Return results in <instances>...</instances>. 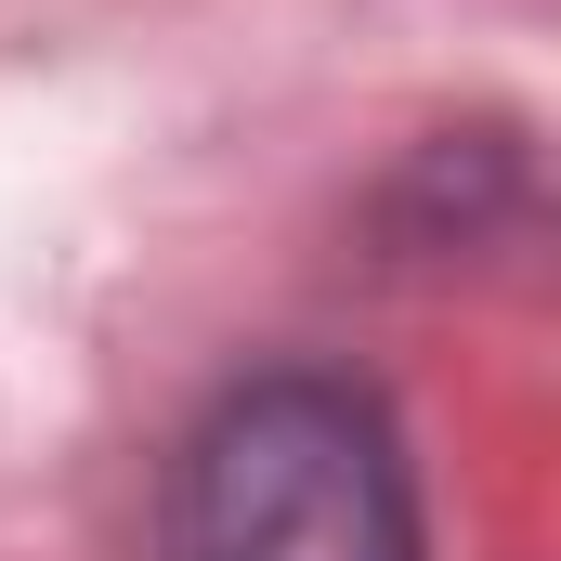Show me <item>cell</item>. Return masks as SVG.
<instances>
[{"mask_svg": "<svg viewBox=\"0 0 561 561\" xmlns=\"http://www.w3.org/2000/svg\"><path fill=\"white\" fill-rule=\"evenodd\" d=\"M157 561H431L405 431L327 366L236 379L170 457Z\"/></svg>", "mask_w": 561, "mask_h": 561, "instance_id": "1", "label": "cell"}]
</instances>
